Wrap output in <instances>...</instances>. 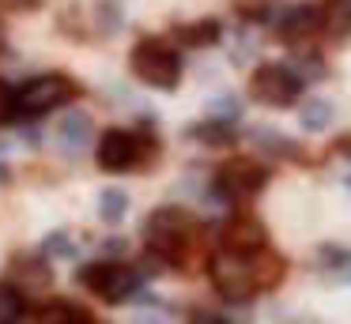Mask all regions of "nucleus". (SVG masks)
<instances>
[{"label":"nucleus","mask_w":351,"mask_h":324,"mask_svg":"<svg viewBox=\"0 0 351 324\" xmlns=\"http://www.w3.org/2000/svg\"><path fill=\"white\" fill-rule=\"evenodd\" d=\"M189 215L178 208H159L147 215L144 223V238H147V249H152L159 260L174 264V268H182L185 260H189Z\"/></svg>","instance_id":"nucleus-1"},{"label":"nucleus","mask_w":351,"mask_h":324,"mask_svg":"<svg viewBox=\"0 0 351 324\" xmlns=\"http://www.w3.org/2000/svg\"><path fill=\"white\" fill-rule=\"evenodd\" d=\"M0 49H4V23H0Z\"/></svg>","instance_id":"nucleus-28"},{"label":"nucleus","mask_w":351,"mask_h":324,"mask_svg":"<svg viewBox=\"0 0 351 324\" xmlns=\"http://www.w3.org/2000/svg\"><path fill=\"white\" fill-rule=\"evenodd\" d=\"M91 140V117L84 110H69L61 121H57V143H61L69 155H80Z\"/></svg>","instance_id":"nucleus-11"},{"label":"nucleus","mask_w":351,"mask_h":324,"mask_svg":"<svg viewBox=\"0 0 351 324\" xmlns=\"http://www.w3.org/2000/svg\"><path fill=\"white\" fill-rule=\"evenodd\" d=\"M76 95H80V83L72 75H64V72L38 75V79L19 87V113L23 117H42V113L57 110V105L72 102Z\"/></svg>","instance_id":"nucleus-4"},{"label":"nucleus","mask_w":351,"mask_h":324,"mask_svg":"<svg viewBox=\"0 0 351 324\" xmlns=\"http://www.w3.org/2000/svg\"><path fill=\"white\" fill-rule=\"evenodd\" d=\"M129 64H132V75L155 90H174L182 83V57L162 38H140L132 45Z\"/></svg>","instance_id":"nucleus-2"},{"label":"nucleus","mask_w":351,"mask_h":324,"mask_svg":"<svg viewBox=\"0 0 351 324\" xmlns=\"http://www.w3.org/2000/svg\"><path fill=\"white\" fill-rule=\"evenodd\" d=\"M265 185H268V170L257 158H230V162H223L219 177H215L219 196H253Z\"/></svg>","instance_id":"nucleus-9"},{"label":"nucleus","mask_w":351,"mask_h":324,"mask_svg":"<svg viewBox=\"0 0 351 324\" xmlns=\"http://www.w3.org/2000/svg\"><path fill=\"white\" fill-rule=\"evenodd\" d=\"M189 324H230V321H223L219 313H193Z\"/></svg>","instance_id":"nucleus-24"},{"label":"nucleus","mask_w":351,"mask_h":324,"mask_svg":"<svg viewBox=\"0 0 351 324\" xmlns=\"http://www.w3.org/2000/svg\"><path fill=\"white\" fill-rule=\"evenodd\" d=\"M129 211V192L125 188H102L99 192V219L102 223H121Z\"/></svg>","instance_id":"nucleus-15"},{"label":"nucleus","mask_w":351,"mask_h":324,"mask_svg":"<svg viewBox=\"0 0 351 324\" xmlns=\"http://www.w3.org/2000/svg\"><path fill=\"white\" fill-rule=\"evenodd\" d=\"M42 324H91V316L80 306H72V301H53V306L42 313Z\"/></svg>","instance_id":"nucleus-19"},{"label":"nucleus","mask_w":351,"mask_h":324,"mask_svg":"<svg viewBox=\"0 0 351 324\" xmlns=\"http://www.w3.org/2000/svg\"><path fill=\"white\" fill-rule=\"evenodd\" d=\"M16 113H19V90L0 79V125H8Z\"/></svg>","instance_id":"nucleus-21"},{"label":"nucleus","mask_w":351,"mask_h":324,"mask_svg":"<svg viewBox=\"0 0 351 324\" xmlns=\"http://www.w3.org/2000/svg\"><path fill=\"white\" fill-rule=\"evenodd\" d=\"M298 121H302V128H310V132H321V128H328V121H332V105H328L325 98H310V102L298 110Z\"/></svg>","instance_id":"nucleus-18"},{"label":"nucleus","mask_w":351,"mask_h":324,"mask_svg":"<svg viewBox=\"0 0 351 324\" xmlns=\"http://www.w3.org/2000/svg\"><path fill=\"white\" fill-rule=\"evenodd\" d=\"M8 279H12V283H16L23 294H42V290H49V283H53L49 256H46V253H38V256H12Z\"/></svg>","instance_id":"nucleus-10"},{"label":"nucleus","mask_w":351,"mask_h":324,"mask_svg":"<svg viewBox=\"0 0 351 324\" xmlns=\"http://www.w3.org/2000/svg\"><path fill=\"white\" fill-rule=\"evenodd\" d=\"M91 324H95V321H91Z\"/></svg>","instance_id":"nucleus-29"},{"label":"nucleus","mask_w":351,"mask_h":324,"mask_svg":"<svg viewBox=\"0 0 351 324\" xmlns=\"http://www.w3.org/2000/svg\"><path fill=\"white\" fill-rule=\"evenodd\" d=\"M250 271H253V279H257V286H276L283 279V260L276 253H268V249H261V253L253 256Z\"/></svg>","instance_id":"nucleus-14"},{"label":"nucleus","mask_w":351,"mask_h":324,"mask_svg":"<svg viewBox=\"0 0 351 324\" xmlns=\"http://www.w3.org/2000/svg\"><path fill=\"white\" fill-rule=\"evenodd\" d=\"M238 110H242V105H238L230 95L212 98V117H219V121H234V117H238Z\"/></svg>","instance_id":"nucleus-22"},{"label":"nucleus","mask_w":351,"mask_h":324,"mask_svg":"<svg viewBox=\"0 0 351 324\" xmlns=\"http://www.w3.org/2000/svg\"><path fill=\"white\" fill-rule=\"evenodd\" d=\"M155 136L152 132H129V128H106L99 140V170L106 173H129L140 170L144 158L155 155Z\"/></svg>","instance_id":"nucleus-3"},{"label":"nucleus","mask_w":351,"mask_h":324,"mask_svg":"<svg viewBox=\"0 0 351 324\" xmlns=\"http://www.w3.org/2000/svg\"><path fill=\"white\" fill-rule=\"evenodd\" d=\"M193 136H197L200 143H208V147H227V143H234L230 121H204V125L193 128Z\"/></svg>","instance_id":"nucleus-17"},{"label":"nucleus","mask_w":351,"mask_h":324,"mask_svg":"<svg viewBox=\"0 0 351 324\" xmlns=\"http://www.w3.org/2000/svg\"><path fill=\"white\" fill-rule=\"evenodd\" d=\"M8 181H12V173H8V166L0 162V185H8Z\"/></svg>","instance_id":"nucleus-27"},{"label":"nucleus","mask_w":351,"mask_h":324,"mask_svg":"<svg viewBox=\"0 0 351 324\" xmlns=\"http://www.w3.org/2000/svg\"><path fill=\"white\" fill-rule=\"evenodd\" d=\"M42 253H46L49 260H72V256H76V245H72V238L64 230H57V234H46V238H42Z\"/></svg>","instance_id":"nucleus-20"},{"label":"nucleus","mask_w":351,"mask_h":324,"mask_svg":"<svg viewBox=\"0 0 351 324\" xmlns=\"http://www.w3.org/2000/svg\"><path fill=\"white\" fill-rule=\"evenodd\" d=\"M276 27H280V34L287 38V42H298V38H310L313 30H317V12H313V8H291L287 15H283L280 23H276Z\"/></svg>","instance_id":"nucleus-12"},{"label":"nucleus","mask_w":351,"mask_h":324,"mask_svg":"<svg viewBox=\"0 0 351 324\" xmlns=\"http://www.w3.org/2000/svg\"><path fill=\"white\" fill-rule=\"evenodd\" d=\"M0 8H8V12H34L38 0H0Z\"/></svg>","instance_id":"nucleus-23"},{"label":"nucleus","mask_w":351,"mask_h":324,"mask_svg":"<svg viewBox=\"0 0 351 324\" xmlns=\"http://www.w3.org/2000/svg\"><path fill=\"white\" fill-rule=\"evenodd\" d=\"M212 279H215V290H219L227 301H245L253 290H257V279H253V271H250V260L230 256V253L215 256Z\"/></svg>","instance_id":"nucleus-8"},{"label":"nucleus","mask_w":351,"mask_h":324,"mask_svg":"<svg viewBox=\"0 0 351 324\" xmlns=\"http://www.w3.org/2000/svg\"><path fill=\"white\" fill-rule=\"evenodd\" d=\"M80 286H87L91 294H99L102 301H125L129 294L140 290V275L129 264H114V260H99V264H84L80 268Z\"/></svg>","instance_id":"nucleus-5"},{"label":"nucleus","mask_w":351,"mask_h":324,"mask_svg":"<svg viewBox=\"0 0 351 324\" xmlns=\"http://www.w3.org/2000/svg\"><path fill=\"white\" fill-rule=\"evenodd\" d=\"M132 324H167V321H159V316H155V313H140V316H136V321H132Z\"/></svg>","instance_id":"nucleus-26"},{"label":"nucleus","mask_w":351,"mask_h":324,"mask_svg":"<svg viewBox=\"0 0 351 324\" xmlns=\"http://www.w3.org/2000/svg\"><path fill=\"white\" fill-rule=\"evenodd\" d=\"M178 38H182L185 45H212V42H219V34H223V27L215 19H200V23H185V27H178L174 30Z\"/></svg>","instance_id":"nucleus-13"},{"label":"nucleus","mask_w":351,"mask_h":324,"mask_svg":"<svg viewBox=\"0 0 351 324\" xmlns=\"http://www.w3.org/2000/svg\"><path fill=\"white\" fill-rule=\"evenodd\" d=\"M219 245H223V253H230V256L253 260V256L268 245V230L261 226V219H253V215H234V219H227V226H223Z\"/></svg>","instance_id":"nucleus-7"},{"label":"nucleus","mask_w":351,"mask_h":324,"mask_svg":"<svg viewBox=\"0 0 351 324\" xmlns=\"http://www.w3.org/2000/svg\"><path fill=\"white\" fill-rule=\"evenodd\" d=\"M102 249H106L110 256H121V253H125V249H129V245H125L121 238H110V241H106V245H102Z\"/></svg>","instance_id":"nucleus-25"},{"label":"nucleus","mask_w":351,"mask_h":324,"mask_svg":"<svg viewBox=\"0 0 351 324\" xmlns=\"http://www.w3.org/2000/svg\"><path fill=\"white\" fill-rule=\"evenodd\" d=\"M250 95L265 105H295L302 95V75L291 64H261L250 75Z\"/></svg>","instance_id":"nucleus-6"},{"label":"nucleus","mask_w":351,"mask_h":324,"mask_svg":"<svg viewBox=\"0 0 351 324\" xmlns=\"http://www.w3.org/2000/svg\"><path fill=\"white\" fill-rule=\"evenodd\" d=\"M23 321V290L16 283H0V324Z\"/></svg>","instance_id":"nucleus-16"}]
</instances>
